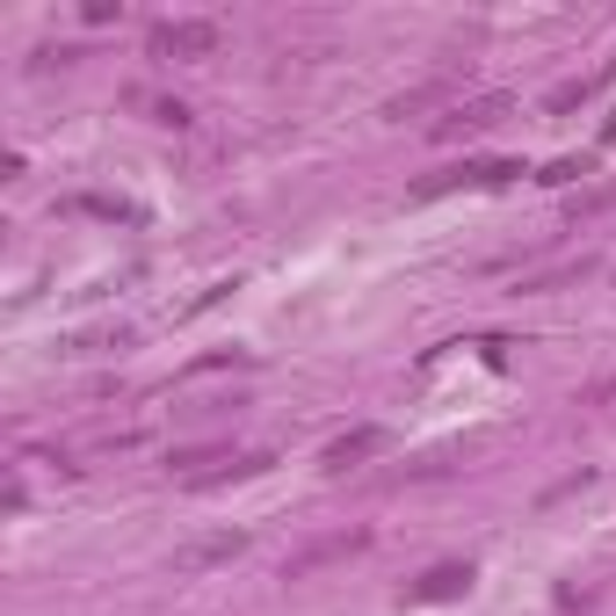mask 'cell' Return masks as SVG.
<instances>
[{
	"label": "cell",
	"mask_w": 616,
	"mask_h": 616,
	"mask_svg": "<svg viewBox=\"0 0 616 616\" xmlns=\"http://www.w3.org/2000/svg\"><path fill=\"white\" fill-rule=\"evenodd\" d=\"M515 175H522V160H458V167L414 182V204H436V196H458V189H508Z\"/></svg>",
	"instance_id": "obj_1"
},
{
	"label": "cell",
	"mask_w": 616,
	"mask_h": 616,
	"mask_svg": "<svg viewBox=\"0 0 616 616\" xmlns=\"http://www.w3.org/2000/svg\"><path fill=\"white\" fill-rule=\"evenodd\" d=\"M515 109V95H472V102H450V117H436L428 123V139H442V145H458V139H479V131H493V123Z\"/></svg>",
	"instance_id": "obj_2"
},
{
	"label": "cell",
	"mask_w": 616,
	"mask_h": 616,
	"mask_svg": "<svg viewBox=\"0 0 616 616\" xmlns=\"http://www.w3.org/2000/svg\"><path fill=\"white\" fill-rule=\"evenodd\" d=\"M218 44H226V30L204 15H175L153 30V58H218Z\"/></svg>",
	"instance_id": "obj_3"
},
{
	"label": "cell",
	"mask_w": 616,
	"mask_h": 616,
	"mask_svg": "<svg viewBox=\"0 0 616 616\" xmlns=\"http://www.w3.org/2000/svg\"><path fill=\"white\" fill-rule=\"evenodd\" d=\"M363 544H370V529H341V537H319V544H305V551H290V559H283V581H312V573H327V565L355 559Z\"/></svg>",
	"instance_id": "obj_4"
},
{
	"label": "cell",
	"mask_w": 616,
	"mask_h": 616,
	"mask_svg": "<svg viewBox=\"0 0 616 616\" xmlns=\"http://www.w3.org/2000/svg\"><path fill=\"white\" fill-rule=\"evenodd\" d=\"M246 551V529H218V537H196V544L175 551V573H211V565H232Z\"/></svg>",
	"instance_id": "obj_5"
},
{
	"label": "cell",
	"mask_w": 616,
	"mask_h": 616,
	"mask_svg": "<svg viewBox=\"0 0 616 616\" xmlns=\"http://www.w3.org/2000/svg\"><path fill=\"white\" fill-rule=\"evenodd\" d=\"M385 428H349V436H334V442H327V458H319V464H327V472H355V464H370V458H385Z\"/></svg>",
	"instance_id": "obj_6"
},
{
	"label": "cell",
	"mask_w": 616,
	"mask_h": 616,
	"mask_svg": "<svg viewBox=\"0 0 616 616\" xmlns=\"http://www.w3.org/2000/svg\"><path fill=\"white\" fill-rule=\"evenodd\" d=\"M609 80H616V58H609V66H595V73H573V80H559V88L544 95V117H573V109H587L602 88H609Z\"/></svg>",
	"instance_id": "obj_7"
},
{
	"label": "cell",
	"mask_w": 616,
	"mask_h": 616,
	"mask_svg": "<svg viewBox=\"0 0 616 616\" xmlns=\"http://www.w3.org/2000/svg\"><path fill=\"white\" fill-rule=\"evenodd\" d=\"M464 587H472V565H458V559H450V565H428L421 581L406 587V602H414V609H428V602H458Z\"/></svg>",
	"instance_id": "obj_8"
},
{
	"label": "cell",
	"mask_w": 616,
	"mask_h": 616,
	"mask_svg": "<svg viewBox=\"0 0 616 616\" xmlns=\"http://www.w3.org/2000/svg\"><path fill=\"white\" fill-rule=\"evenodd\" d=\"M436 102H450V80H421V88H406L385 102V123H406V117H428Z\"/></svg>",
	"instance_id": "obj_9"
},
{
	"label": "cell",
	"mask_w": 616,
	"mask_h": 616,
	"mask_svg": "<svg viewBox=\"0 0 616 616\" xmlns=\"http://www.w3.org/2000/svg\"><path fill=\"white\" fill-rule=\"evenodd\" d=\"M131 341V327H102V334H66L58 341V355H95V349H123Z\"/></svg>",
	"instance_id": "obj_10"
},
{
	"label": "cell",
	"mask_w": 616,
	"mask_h": 616,
	"mask_svg": "<svg viewBox=\"0 0 616 616\" xmlns=\"http://www.w3.org/2000/svg\"><path fill=\"white\" fill-rule=\"evenodd\" d=\"M602 211H616V182H595V189L573 196V226H581V218H602Z\"/></svg>",
	"instance_id": "obj_11"
},
{
	"label": "cell",
	"mask_w": 616,
	"mask_h": 616,
	"mask_svg": "<svg viewBox=\"0 0 616 616\" xmlns=\"http://www.w3.org/2000/svg\"><path fill=\"white\" fill-rule=\"evenodd\" d=\"M80 211L117 218V226H139V204H123V196H80Z\"/></svg>",
	"instance_id": "obj_12"
},
{
	"label": "cell",
	"mask_w": 616,
	"mask_h": 616,
	"mask_svg": "<svg viewBox=\"0 0 616 616\" xmlns=\"http://www.w3.org/2000/svg\"><path fill=\"white\" fill-rule=\"evenodd\" d=\"M581 486H595V464H573V472L559 479V486H544V508H559L565 493H581Z\"/></svg>",
	"instance_id": "obj_13"
},
{
	"label": "cell",
	"mask_w": 616,
	"mask_h": 616,
	"mask_svg": "<svg viewBox=\"0 0 616 616\" xmlns=\"http://www.w3.org/2000/svg\"><path fill=\"white\" fill-rule=\"evenodd\" d=\"M232 363H254L246 349H211V355H196L189 363V377H211V370H232Z\"/></svg>",
	"instance_id": "obj_14"
},
{
	"label": "cell",
	"mask_w": 616,
	"mask_h": 616,
	"mask_svg": "<svg viewBox=\"0 0 616 616\" xmlns=\"http://www.w3.org/2000/svg\"><path fill=\"white\" fill-rule=\"evenodd\" d=\"M145 109H153V123H167V131H189V102H153V95H139Z\"/></svg>",
	"instance_id": "obj_15"
},
{
	"label": "cell",
	"mask_w": 616,
	"mask_h": 616,
	"mask_svg": "<svg viewBox=\"0 0 616 616\" xmlns=\"http://www.w3.org/2000/svg\"><path fill=\"white\" fill-rule=\"evenodd\" d=\"M587 175V160H551V167H544V175H537V182H551V189H565V182H581Z\"/></svg>",
	"instance_id": "obj_16"
},
{
	"label": "cell",
	"mask_w": 616,
	"mask_h": 616,
	"mask_svg": "<svg viewBox=\"0 0 616 616\" xmlns=\"http://www.w3.org/2000/svg\"><path fill=\"white\" fill-rule=\"evenodd\" d=\"M581 406H616V377H602V385L581 392Z\"/></svg>",
	"instance_id": "obj_17"
},
{
	"label": "cell",
	"mask_w": 616,
	"mask_h": 616,
	"mask_svg": "<svg viewBox=\"0 0 616 616\" xmlns=\"http://www.w3.org/2000/svg\"><path fill=\"white\" fill-rule=\"evenodd\" d=\"M80 15H88V22H117V15H123V0H88Z\"/></svg>",
	"instance_id": "obj_18"
}]
</instances>
